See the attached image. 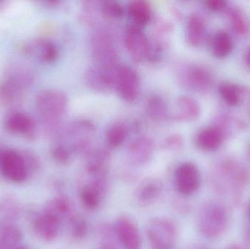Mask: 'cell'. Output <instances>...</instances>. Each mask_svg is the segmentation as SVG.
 <instances>
[{"label": "cell", "instance_id": "cell-1", "mask_svg": "<svg viewBox=\"0 0 250 249\" xmlns=\"http://www.w3.org/2000/svg\"><path fill=\"white\" fill-rule=\"evenodd\" d=\"M36 107L45 130L51 133L57 130L67 111V96L55 89L45 90L37 97Z\"/></svg>", "mask_w": 250, "mask_h": 249}, {"label": "cell", "instance_id": "cell-2", "mask_svg": "<svg viewBox=\"0 0 250 249\" xmlns=\"http://www.w3.org/2000/svg\"><path fill=\"white\" fill-rule=\"evenodd\" d=\"M229 213L223 205L208 202L198 212L197 225L199 232L206 238H217L226 232L229 225Z\"/></svg>", "mask_w": 250, "mask_h": 249}, {"label": "cell", "instance_id": "cell-3", "mask_svg": "<svg viewBox=\"0 0 250 249\" xmlns=\"http://www.w3.org/2000/svg\"><path fill=\"white\" fill-rule=\"evenodd\" d=\"M95 137L93 124L87 120H79L65 129L62 135L64 143L62 144L68 147L72 153L86 156L93 150L92 146Z\"/></svg>", "mask_w": 250, "mask_h": 249}, {"label": "cell", "instance_id": "cell-4", "mask_svg": "<svg viewBox=\"0 0 250 249\" xmlns=\"http://www.w3.org/2000/svg\"><path fill=\"white\" fill-rule=\"evenodd\" d=\"M146 235L151 249H173L178 238L176 223L165 216H157L148 221Z\"/></svg>", "mask_w": 250, "mask_h": 249}, {"label": "cell", "instance_id": "cell-5", "mask_svg": "<svg viewBox=\"0 0 250 249\" xmlns=\"http://www.w3.org/2000/svg\"><path fill=\"white\" fill-rule=\"evenodd\" d=\"M110 187L108 175L87 176L79 190V198L82 206L89 211H95L102 206Z\"/></svg>", "mask_w": 250, "mask_h": 249}, {"label": "cell", "instance_id": "cell-6", "mask_svg": "<svg viewBox=\"0 0 250 249\" xmlns=\"http://www.w3.org/2000/svg\"><path fill=\"white\" fill-rule=\"evenodd\" d=\"M92 57L95 64L107 68H116L118 58L112 36L105 30H98L92 37Z\"/></svg>", "mask_w": 250, "mask_h": 249}, {"label": "cell", "instance_id": "cell-7", "mask_svg": "<svg viewBox=\"0 0 250 249\" xmlns=\"http://www.w3.org/2000/svg\"><path fill=\"white\" fill-rule=\"evenodd\" d=\"M119 244L123 249H141L142 236L135 221L126 214L119 216L112 225Z\"/></svg>", "mask_w": 250, "mask_h": 249}, {"label": "cell", "instance_id": "cell-8", "mask_svg": "<svg viewBox=\"0 0 250 249\" xmlns=\"http://www.w3.org/2000/svg\"><path fill=\"white\" fill-rule=\"evenodd\" d=\"M125 42L129 55L136 62H143L152 57V46L139 26L132 24L128 26Z\"/></svg>", "mask_w": 250, "mask_h": 249}, {"label": "cell", "instance_id": "cell-9", "mask_svg": "<svg viewBox=\"0 0 250 249\" xmlns=\"http://www.w3.org/2000/svg\"><path fill=\"white\" fill-rule=\"evenodd\" d=\"M201 184V173L195 164L185 162L175 171L174 186L180 195L189 197L199 190Z\"/></svg>", "mask_w": 250, "mask_h": 249}, {"label": "cell", "instance_id": "cell-10", "mask_svg": "<svg viewBox=\"0 0 250 249\" xmlns=\"http://www.w3.org/2000/svg\"><path fill=\"white\" fill-rule=\"evenodd\" d=\"M114 87L119 96L126 102H133L138 97L140 80L136 72L127 65H119L115 75Z\"/></svg>", "mask_w": 250, "mask_h": 249}, {"label": "cell", "instance_id": "cell-11", "mask_svg": "<svg viewBox=\"0 0 250 249\" xmlns=\"http://www.w3.org/2000/svg\"><path fill=\"white\" fill-rule=\"evenodd\" d=\"M0 170L4 178L14 183L24 181L29 172L23 155L14 150H4L0 161Z\"/></svg>", "mask_w": 250, "mask_h": 249}, {"label": "cell", "instance_id": "cell-12", "mask_svg": "<svg viewBox=\"0 0 250 249\" xmlns=\"http://www.w3.org/2000/svg\"><path fill=\"white\" fill-rule=\"evenodd\" d=\"M164 184L160 178L149 177L138 184L133 192L134 201L141 207H148L157 203L163 195Z\"/></svg>", "mask_w": 250, "mask_h": 249}, {"label": "cell", "instance_id": "cell-13", "mask_svg": "<svg viewBox=\"0 0 250 249\" xmlns=\"http://www.w3.org/2000/svg\"><path fill=\"white\" fill-rule=\"evenodd\" d=\"M154 153V141L150 137L142 136L131 142L126 151V159L132 166H145L152 159Z\"/></svg>", "mask_w": 250, "mask_h": 249}, {"label": "cell", "instance_id": "cell-14", "mask_svg": "<svg viewBox=\"0 0 250 249\" xmlns=\"http://www.w3.org/2000/svg\"><path fill=\"white\" fill-rule=\"evenodd\" d=\"M117 67L116 68H107L95 64L89 67L85 76L86 83L91 89L96 92H109L114 87Z\"/></svg>", "mask_w": 250, "mask_h": 249}, {"label": "cell", "instance_id": "cell-15", "mask_svg": "<svg viewBox=\"0 0 250 249\" xmlns=\"http://www.w3.org/2000/svg\"><path fill=\"white\" fill-rule=\"evenodd\" d=\"M62 222L55 216L43 211L35 218L34 230L36 235L45 242H53L60 235Z\"/></svg>", "mask_w": 250, "mask_h": 249}, {"label": "cell", "instance_id": "cell-16", "mask_svg": "<svg viewBox=\"0 0 250 249\" xmlns=\"http://www.w3.org/2000/svg\"><path fill=\"white\" fill-rule=\"evenodd\" d=\"M4 125L10 133L23 134L28 140L35 138V121L24 113H12L6 118Z\"/></svg>", "mask_w": 250, "mask_h": 249}, {"label": "cell", "instance_id": "cell-17", "mask_svg": "<svg viewBox=\"0 0 250 249\" xmlns=\"http://www.w3.org/2000/svg\"><path fill=\"white\" fill-rule=\"evenodd\" d=\"M111 155L105 149H93L86 156L85 173L86 176H101L108 175Z\"/></svg>", "mask_w": 250, "mask_h": 249}, {"label": "cell", "instance_id": "cell-18", "mask_svg": "<svg viewBox=\"0 0 250 249\" xmlns=\"http://www.w3.org/2000/svg\"><path fill=\"white\" fill-rule=\"evenodd\" d=\"M44 212L55 216L62 223H67L77 213L73 201L63 194L49 200L45 205Z\"/></svg>", "mask_w": 250, "mask_h": 249}, {"label": "cell", "instance_id": "cell-19", "mask_svg": "<svg viewBox=\"0 0 250 249\" xmlns=\"http://www.w3.org/2000/svg\"><path fill=\"white\" fill-rule=\"evenodd\" d=\"M205 37L206 24L204 19L199 13H192L187 23V41L191 46L198 47L204 43Z\"/></svg>", "mask_w": 250, "mask_h": 249}, {"label": "cell", "instance_id": "cell-20", "mask_svg": "<svg viewBox=\"0 0 250 249\" xmlns=\"http://www.w3.org/2000/svg\"><path fill=\"white\" fill-rule=\"evenodd\" d=\"M201 114L198 102L188 96H182L176 101V113L175 118L179 121H192L196 120Z\"/></svg>", "mask_w": 250, "mask_h": 249}, {"label": "cell", "instance_id": "cell-21", "mask_svg": "<svg viewBox=\"0 0 250 249\" xmlns=\"http://www.w3.org/2000/svg\"><path fill=\"white\" fill-rule=\"evenodd\" d=\"M223 140V134L215 127L203 129L195 138L196 146L205 152H212L220 147Z\"/></svg>", "mask_w": 250, "mask_h": 249}, {"label": "cell", "instance_id": "cell-22", "mask_svg": "<svg viewBox=\"0 0 250 249\" xmlns=\"http://www.w3.org/2000/svg\"><path fill=\"white\" fill-rule=\"evenodd\" d=\"M22 239L21 230L8 222L0 225V249H18Z\"/></svg>", "mask_w": 250, "mask_h": 249}, {"label": "cell", "instance_id": "cell-23", "mask_svg": "<svg viewBox=\"0 0 250 249\" xmlns=\"http://www.w3.org/2000/svg\"><path fill=\"white\" fill-rule=\"evenodd\" d=\"M184 79L187 84L198 91H205L209 87L211 82L208 72L201 67L189 68L185 73Z\"/></svg>", "mask_w": 250, "mask_h": 249}, {"label": "cell", "instance_id": "cell-24", "mask_svg": "<svg viewBox=\"0 0 250 249\" xmlns=\"http://www.w3.org/2000/svg\"><path fill=\"white\" fill-rule=\"evenodd\" d=\"M128 13L137 26H144L149 23L152 18L151 6L145 1H132L128 5Z\"/></svg>", "mask_w": 250, "mask_h": 249}, {"label": "cell", "instance_id": "cell-25", "mask_svg": "<svg viewBox=\"0 0 250 249\" xmlns=\"http://www.w3.org/2000/svg\"><path fill=\"white\" fill-rule=\"evenodd\" d=\"M98 249H121L112 225L102 222L98 228Z\"/></svg>", "mask_w": 250, "mask_h": 249}, {"label": "cell", "instance_id": "cell-26", "mask_svg": "<svg viewBox=\"0 0 250 249\" xmlns=\"http://www.w3.org/2000/svg\"><path fill=\"white\" fill-rule=\"evenodd\" d=\"M67 225L70 238L73 241L81 242L87 237L89 232V223L84 216L77 213L67 222Z\"/></svg>", "mask_w": 250, "mask_h": 249}, {"label": "cell", "instance_id": "cell-27", "mask_svg": "<svg viewBox=\"0 0 250 249\" xmlns=\"http://www.w3.org/2000/svg\"><path fill=\"white\" fill-rule=\"evenodd\" d=\"M211 49L214 57L225 58L233 49V42L229 34L226 32H217L213 38Z\"/></svg>", "mask_w": 250, "mask_h": 249}, {"label": "cell", "instance_id": "cell-28", "mask_svg": "<svg viewBox=\"0 0 250 249\" xmlns=\"http://www.w3.org/2000/svg\"><path fill=\"white\" fill-rule=\"evenodd\" d=\"M128 129L123 123H115L107 130L105 134L106 144L112 149L120 147L128 137Z\"/></svg>", "mask_w": 250, "mask_h": 249}, {"label": "cell", "instance_id": "cell-29", "mask_svg": "<svg viewBox=\"0 0 250 249\" xmlns=\"http://www.w3.org/2000/svg\"><path fill=\"white\" fill-rule=\"evenodd\" d=\"M146 112L148 116L155 121H162L167 118V110L164 99L154 95L147 99Z\"/></svg>", "mask_w": 250, "mask_h": 249}, {"label": "cell", "instance_id": "cell-30", "mask_svg": "<svg viewBox=\"0 0 250 249\" xmlns=\"http://www.w3.org/2000/svg\"><path fill=\"white\" fill-rule=\"evenodd\" d=\"M35 45L39 51L40 58L43 62L52 63L58 58V48L54 42L49 40H40Z\"/></svg>", "mask_w": 250, "mask_h": 249}, {"label": "cell", "instance_id": "cell-31", "mask_svg": "<svg viewBox=\"0 0 250 249\" xmlns=\"http://www.w3.org/2000/svg\"><path fill=\"white\" fill-rule=\"evenodd\" d=\"M101 11L105 20L114 21L123 16V7L117 1H106L101 5Z\"/></svg>", "mask_w": 250, "mask_h": 249}, {"label": "cell", "instance_id": "cell-32", "mask_svg": "<svg viewBox=\"0 0 250 249\" xmlns=\"http://www.w3.org/2000/svg\"><path fill=\"white\" fill-rule=\"evenodd\" d=\"M230 23L233 30L239 35H245L249 30L248 21L243 12L239 9L233 8L229 12Z\"/></svg>", "mask_w": 250, "mask_h": 249}, {"label": "cell", "instance_id": "cell-33", "mask_svg": "<svg viewBox=\"0 0 250 249\" xmlns=\"http://www.w3.org/2000/svg\"><path fill=\"white\" fill-rule=\"evenodd\" d=\"M219 92L226 103L236 105L240 101V92L237 86L229 83H222L219 87Z\"/></svg>", "mask_w": 250, "mask_h": 249}, {"label": "cell", "instance_id": "cell-34", "mask_svg": "<svg viewBox=\"0 0 250 249\" xmlns=\"http://www.w3.org/2000/svg\"><path fill=\"white\" fill-rule=\"evenodd\" d=\"M72 152L64 144L54 146L51 150V157L54 162L62 165H67L71 161Z\"/></svg>", "mask_w": 250, "mask_h": 249}, {"label": "cell", "instance_id": "cell-35", "mask_svg": "<svg viewBox=\"0 0 250 249\" xmlns=\"http://www.w3.org/2000/svg\"><path fill=\"white\" fill-rule=\"evenodd\" d=\"M183 138L179 134H172L169 136L166 141H165V146L166 149L170 151L179 150L183 146Z\"/></svg>", "mask_w": 250, "mask_h": 249}, {"label": "cell", "instance_id": "cell-36", "mask_svg": "<svg viewBox=\"0 0 250 249\" xmlns=\"http://www.w3.org/2000/svg\"><path fill=\"white\" fill-rule=\"evenodd\" d=\"M207 8L212 11L223 10L227 5V2L223 0H208L205 2Z\"/></svg>", "mask_w": 250, "mask_h": 249}, {"label": "cell", "instance_id": "cell-37", "mask_svg": "<svg viewBox=\"0 0 250 249\" xmlns=\"http://www.w3.org/2000/svg\"><path fill=\"white\" fill-rule=\"evenodd\" d=\"M7 203H4L2 206L3 212H4V214H7V216H13L15 215L18 214L19 213V207L18 206H16L14 203H13V200H9V201H7Z\"/></svg>", "mask_w": 250, "mask_h": 249}, {"label": "cell", "instance_id": "cell-38", "mask_svg": "<svg viewBox=\"0 0 250 249\" xmlns=\"http://www.w3.org/2000/svg\"><path fill=\"white\" fill-rule=\"evenodd\" d=\"M185 249H207L204 246L200 245V244H194V245L189 246Z\"/></svg>", "mask_w": 250, "mask_h": 249}, {"label": "cell", "instance_id": "cell-39", "mask_svg": "<svg viewBox=\"0 0 250 249\" xmlns=\"http://www.w3.org/2000/svg\"><path fill=\"white\" fill-rule=\"evenodd\" d=\"M246 60L247 62H248V64L250 66V47L249 49L248 50V52H247Z\"/></svg>", "mask_w": 250, "mask_h": 249}, {"label": "cell", "instance_id": "cell-40", "mask_svg": "<svg viewBox=\"0 0 250 249\" xmlns=\"http://www.w3.org/2000/svg\"><path fill=\"white\" fill-rule=\"evenodd\" d=\"M226 249H242L240 247H239V246L233 245V246H231V247H229V248H227Z\"/></svg>", "mask_w": 250, "mask_h": 249}, {"label": "cell", "instance_id": "cell-41", "mask_svg": "<svg viewBox=\"0 0 250 249\" xmlns=\"http://www.w3.org/2000/svg\"><path fill=\"white\" fill-rule=\"evenodd\" d=\"M4 150H3L1 147H0V161H1V156H2L3 153H4Z\"/></svg>", "mask_w": 250, "mask_h": 249}, {"label": "cell", "instance_id": "cell-42", "mask_svg": "<svg viewBox=\"0 0 250 249\" xmlns=\"http://www.w3.org/2000/svg\"><path fill=\"white\" fill-rule=\"evenodd\" d=\"M27 249V248H24V247H19V249Z\"/></svg>", "mask_w": 250, "mask_h": 249}, {"label": "cell", "instance_id": "cell-43", "mask_svg": "<svg viewBox=\"0 0 250 249\" xmlns=\"http://www.w3.org/2000/svg\"><path fill=\"white\" fill-rule=\"evenodd\" d=\"M249 215L250 216V207H249Z\"/></svg>", "mask_w": 250, "mask_h": 249}, {"label": "cell", "instance_id": "cell-44", "mask_svg": "<svg viewBox=\"0 0 250 249\" xmlns=\"http://www.w3.org/2000/svg\"></svg>", "mask_w": 250, "mask_h": 249}]
</instances>
